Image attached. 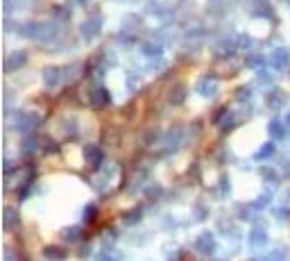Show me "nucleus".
<instances>
[{
    "instance_id": "nucleus-11",
    "label": "nucleus",
    "mask_w": 290,
    "mask_h": 261,
    "mask_svg": "<svg viewBox=\"0 0 290 261\" xmlns=\"http://www.w3.org/2000/svg\"><path fill=\"white\" fill-rule=\"evenodd\" d=\"M84 155H86V161L93 166V168H98V166L105 161V155H102V150L98 146H88L86 150H84Z\"/></svg>"
},
{
    "instance_id": "nucleus-18",
    "label": "nucleus",
    "mask_w": 290,
    "mask_h": 261,
    "mask_svg": "<svg viewBox=\"0 0 290 261\" xmlns=\"http://www.w3.org/2000/svg\"><path fill=\"white\" fill-rule=\"evenodd\" d=\"M43 254H45L48 259L62 261L64 257H66V250H62V248H45V250H43Z\"/></svg>"
},
{
    "instance_id": "nucleus-13",
    "label": "nucleus",
    "mask_w": 290,
    "mask_h": 261,
    "mask_svg": "<svg viewBox=\"0 0 290 261\" xmlns=\"http://www.w3.org/2000/svg\"><path fill=\"white\" fill-rule=\"evenodd\" d=\"M268 132H270V137H272V139H283V137H286V127H283V123L279 118L270 120Z\"/></svg>"
},
{
    "instance_id": "nucleus-9",
    "label": "nucleus",
    "mask_w": 290,
    "mask_h": 261,
    "mask_svg": "<svg viewBox=\"0 0 290 261\" xmlns=\"http://www.w3.org/2000/svg\"><path fill=\"white\" fill-rule=\"evenodd\" d=\"M247 239H250L252 248H263V245H268V232H265L263 227H252Z\"/></svg>"
},
{
    "instance_id": "nucleus-24",
    "label": "nucleus",
    "mask_w": 290,
    "mask_h": 261,
    "mask_svg": "<svg viewBox=\"0 0 290 261\" xmlns=\"http://www.w3.org/2000/svg\"><path fill=\"white\" fill-rule=\"evenodd\" d=\"M138 218H141V209H136V211H132V213H125L123 221L125 223H136Z\"/></svg>"
},
{
    "instance_id": "nucleus-5",
    "label": "nucleus",
    "mask_w": 290,
    "mask_h": 261,
    "mask_svg": "<svg viewBox=\"0 0 290 261\" xmlns=\"http://www.w3.org/2000/svg\"><path fill=\"white\" fill-rule=\"evenodd\" d=\"M39 123H41L39 116H36V114H30V111H25V114H21V118H18L16 129H18V132H23V134H27V132H32V127H36Z\"/></svg>"
},
{
    "instance_id": "nucleus-23",
    "label": "nucleus",
    "mask_w": 290,
    "mask_h": 261,
    "mask_svg": "<svg viewBox=\"0 0 290 261\" xmlns=\"http://www.w3.org/2000/svg\"><path fill=\"white\" fill-rule=\"evenodd\" d=\"M95 216H98V207L95 204H88L86 211H84V218H86V221H93Z\"/></svg>"
},
{
    "instance_id": "nucleus-12",
    "label": "nucleus",
    "mask_w": 290,
    "mask_h": 261,
    "mask_svg": "<svg viewBox=\"0 0 290 261\" xmlns=\"http://www.w3.org/2000/svg\"><path fill=\"white\" fill-rule=\"evenodd\" d=\"M3 223H5V230H14V227H18V223H21V218H18V209L5 207Z\"/></svg>"
},
{
    "instance_id": "nucleus-14",
    "label": "nucleus",
    "mask_w": 290,
    "mask_h": 261,
    "mask_svg": "<svg viewBox=\"0 0 290 261\" xmlns=\"http://www.w3.org/2000/svg\"><path fill=\"white\" fill-rule=\"evenodd\" d=\"M281 105H283V93L279 91V89H274L272 93H268V107H272V109H279Z\"/></svg>"
},
{
    "instance_id": "nucleus-26",
    "label": "nucleus",
    "mask_w": 290,
    "mask_h": 261,
    "mask_svg": "<svg viewBox=\"0 0 290 261\" xmlns=\"http://www.w3.org/2000/svg\"><path fill=\"white\" fill-rule=\"evenodd\" d=\"M53 16H59V18H68V12L64 7H53Z\"/></svg>"
},
{
    "instance_id": "nucleus-17",
    "label": "nucleus",
    "mask_w": 290,
    "mask_h": 261,
    "mask_svg": "<svg viewBox=\"0 0 290 261\" xmlns=\"http://www.w3.org/2000/svg\"><path fill=\"white\" fill-rule=\"evenodd\" d=\"M274 152H277V148H274L272 141H270V143H263V146H261V150L256 152V159H270Z\"/></svg>"
},
{
    "instance_id": "nucleus-4",
    "label": "nucleus",
    "mask_w": 290,
    "mask_h": 261,
    "mask_svg": "<svg viewBox=\"0 0 290 261\" xmlns=\"http://www.w3.org/2000/svg\"><path fill=\"white\" fill-rule=\"evenodd\" d=\"M290 64V53L286 48H274L272 55H270V66L277 68V71H283Z\"/></svg>"
},
{
    "instance_id": "nucleus-22",
    "label": "nucleus",
    "mask_w": 290,
    "mask_h": 261,
    "mask_svg": "<svg viewBox=\"0 0 290 261\" xmlns=\"http://www.w3.org/2000/svg\"><path fill=\"white\" fill-rule=\"evenodd\" d=\"M100 261H120V254L111 252V250H105V252H102V257H100Z\"/></svg>"
},
{
    "instance_id": "nucleus-7",
    "label": "nucleus",
    "mask_w": 290,
    "mask_h": 261,
    "mask_svg": "<svg viewBox=\"0 0 290 261\" xmlns=\"http://www.w3.org/2000/svg\"><path fill=\"white\" fill-rule=\"evenodd\" d=\"M62 75H64V71H62L59 66H48V68H43V82H45V86H48V89L59 86V82H62Z\"/></svg>"
},
{
    "instance_id": "nucleus-8",
    "label": "nucleus",
    "mask_w": 290,
    "mask_h": 261,
    "mask_svg": "<svg viewBox=\"0 0 290 261\" xmlns=\"http://www.w3.org/2000/svg\"><path fill=\"white\" fill-rule=\"evenodd\" d=\"M25 62H27V53H25V50H18V53H12V55L7 57V62H5V71L12 73V71H16V68L25 66Z\"/></svg>"
},
{
    "instance_id": "nucleus-10",
    "label": "nucleus",
    "mask_w": 290,
    "mask_h": 261,
    "mask_svg": "<svg viewBox=\"0 0 290 261\" xmlns=\"http://www.w3.org/2000/svg\"><path fill=\"white\" fill-rule=\"evenodd\" d=\"M168 100H170V105H181V102L186 100V84L184 82H177V84L170 89Z\"/></svg>"
},
{
    "instance_id": "nucleus-1",
    "label": "nucleus",
    "mask_w": 290,
    "mask_h": 261,
    "mask_svg": "<svg viewBox=\"0 0 290 261\" xmlns=\"http://www.w3.org/2000/svg\"><path fill=\"white\" fill-rule=\"evenodd\" d=\"M100 30H102V16H100V14H93V16H88L86 21L82 23V27H79L84 41H93L98 34H100Z\"/></svg>"
},
{
    "instance_id": "nucleus-29",
    "label": "nucleus",
    "mask_w": 290,
    "mask_h": 261,
    "mask_svg": "<svg viewBox=\"0 0 290 261\" xmlns=\"http://www.w3.org/2000/svg\"><path fill=\"white\" fill-rule=\"evenodd\" d=\"M71 3H75V5H82V3H86V0H71Z\"/></svg>"
},
{
    "instance_id": "nucleus-20",
    "label": "nucleus",
    "mask_w": 290,
    "mask_h": 261,
    "mask_svg": "<svg viewBox=\"0 0 290 261\" xmlns=\"http://www.w3.org/2000/svg\"><path fill=\"white\" fill-rule=\"evenodd\" d=\"M79 234H82L79 227H68V230H64V239H66V241H77Z\"/></svg>"
},
{
    "instance_id": "nucleus-30",
    "label": "nucleus",
    "mask_w": 290,
    "mask_h": 261,
    "mask_svg": "<svg viewBox=\"0 0 290 261\" xmlns=\"http://www.w3.org/2000/svg\"><path fill=\"white\" fill-rule=\"evenodd\" d=\"M286 125H288V127H290V114L286 116Z\"/></svg>"
},
{
    "instance_id": "nucleus-3",
    "label": "nucleus",
    "mask_w": 290,
    "mask_h": 261,
    "mask_svg": "<svg viewBox=\"0 0 290 261\" xmlns=\"http://www.w3.org/2000/svg\"><path fill=\"white\" fill-rule=\"evenodd\" d=\"M195 250H198L200 254H213V250H216V236H213L211 232H202V234L195 239Z\"/></svg>"
},
{
    "instance_id": "nucleus-27",
    "label": "nucleus",
    "mask_w": 290,
    "mask_h": 261,
    "mask_svg": "<svg viewBox=\"0 0 290 261\" xmlns=\"http://www.w3.org/2000/svg\"><path fill=\"white\" fill-rule=\"evenodd\" d=\"M207 216H209V213H207V207H198V209H195V218H198V221H204Z\"/></svg>"
},
{
    "instance_id": "nucleus-16",
    "label": "nucleus",
    "mask_w": 290,
    "mask_h": 261,
    "mask_svg": "<svg viewBox=\"0 0 290 261\" xmlns=\"http://www.w3.org/2000/svg\"><path fill=\"white\" fill-rule=\"evenodd\" d=\"M39 148L43 152H59V146L50 137H39Z\"/></svg>"
},
{
    "instance_id": "nucleus-2",
    "label": "nucleus",
    "mask_w": 290,
    "mask_h": 261,
    "mask_svg": "<svg viewBox=\"0 0 290 261\" xmlns=\"http://www.w3.org/2000/svg\"><path fill=\"white\" fill-rule=\"evenodd\" d=\"M88 100H91V105L95 107V109H105V107L111 105V93L107 91L105 86L95 84L91 91H88Z\"/></svg>"
},
{
    "instance_id": "nucleus-19",
    "label": "nucleus",
    "mask_w": 290,
    "mask_h": 261,
    "mask_svg": "<svg viewBox=\"0 0 290 261\" xmlns=\"http://www.w3.org/2000/svg\"><path fill=\"white\" fill-rule=\"evenodd\" d=\"M286 250H283V248H279V250H274V252L272 254H268V257H265L263 261H286Z\"/></svg>"
},
{
    "instance_id": "nucleus-6",
    "label": "nucleus",
    "mask_w": 290,
    "mask_h": 261,
    "mask_svg": "<svg viewBox=\"0 0 290 261\" xmlns=\"http://www.w3.org/2000/svg\"><path fill=\"white\" fill-rule=\"evenodd\" d=\"M198 93L200 96H204V98H213L218 93V80L216 77H211V75L202 77V80L198 82Z\"/></svg>"
},
{
    "instance_id": "nucleus-21",
    "label": "nucleus",
    "mask_w": 290,
    "mask_h": 261,
    "mask_svg": "<svg viewBox=\"0 0 290 261\" xmlns=\"http://www.w3.org/2000/svg\"><path fill=\"white\" fill-rule=\"evenodd\" d=\"M247 66L250 68H261L263 66V57H261V55H250V57H247Z\"/></svg>"
},
{
    "instance_id": "nucleus-25",
    "label": "nucleus",
    "mask_w": 290,
    "mask_h": 261,
    "mask_svg": "<svg viewBox=\"0 0 290 261\" xmlns=\"http://www.w3.org/2000/svg\"><path fill=\"white\" fill-rule=\"evenodd\" d=\"M236 98H238L240 102H245L247 98H250V89H238V91H236Z\"/></svg>"
},
{
    "instance_id": "nucleus-28",
    "label": "nucleus",
    "mask_w": 290,
    "mask_h": 261,
    "mask_svg": "<svg viewBox=\"0 0 290 261\" xmlns=\"http://www.w3.org/2000/svg\"><path fill=\"white\" fill-rule=\"evenodd\" d=\"M157 132H148V134H143V141L145 143H152V141H157V137H154Z\"/></svg>"
},
{
    "instance_id": "nucleus-15",
    "label": "nucleus",
    "mask_w": 290,
    "mask_h": 261,
    "mask_svg": "<svg viewBox=\"0 0 290 261\" xmlns=\"http://www.w3.org/2000/svg\"><path fill=\"white\" fill-rule=\"evenodd\" d=\"M141 53H143V55H150V57H157V55H161V53H163V46L148 41V44H143V46H141Z\"/></svg>"
}]
</instances>
